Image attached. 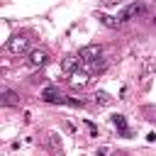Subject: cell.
<instances>
[{
  "mask_svg": "<svg viewBox=\"0 0 156 156\" xmlns=\"http://www.w3.org/2000/svg\"><path fill=\"white\" fill-rule=\"evenodd\" d=\"M51 146H54V149H61V139H58V136H56V134H54V136H51Z\"/></svg>",
  "mask_w": 156,
  "mask_h": 156,
  "instance_id": "obj_15",
  "label": "cell"
},
{
  "mask_svg": "<svg viewBox=\"0 0 156 156\" xmlns=\"http://www.w3.org/2000/svg\"><path fill=\"white\" fill-rule=\"evenodd\" d=\"M85 127H88V132H90V136H98V127L90 122V119H85Z\"/></svg>",
  "mask_w": 156,
  "mask_h": 156,
  "instance_id": "obj_14",
  "label": "cell"
},
{
  "mask_svg": "<svg viewBox=\"0 0 156 156\" xmlns=\"http://www.w3.org/2000/svg\"><path fill=\"white\" fill-rule=\"evenodd\" d=\"M7 49H10L12 54H24V51L29 49V39H27V37H12V39L7 41Z\"/></svg>",
  "mask_w": 156,
  "mask_h": 156,
  "instance_id": "obj_4",
  "label": "cell"
},
{
  "mask_svg": "<svg viewBox=\"0 0 156 156\" xmlns=\"http://www.w3.org/2000/svg\"><path fill=\"white\" fill-rule=\"evenodd\" d=\"M85 80H88V76H85V73H78V71H76V73H73V78H71V83H73V85H85Z\"/></svg>",
  "mask_w": 156,
  "mask_h": 156,
  "instance_id": "obj_12",
  "label": "cell"
},
{
  "mask_svg": "<svg viewBox=\"0 0 156 156\" xmlns=\"http://www.w3.org/2000/svg\"><path fill=\"white\" fill-rule=\"evenodd\" d=\"M85 66H88V71H90V73H100V71H105V61H102V58L85 61Z\"/></svg>",
  "mask_w": 156,
  "mask_h": 156,
  "instance_id": "obj_10",
  "label": "cell"
},
{
  "mask_svg": "<svg viewBox=\"0 0 156 156\" xmlns=\"http://www.w3.org/2000/svg\"><path fill=\"white\" fill-rule=\"evenodd\" d=\"M0 102H2V105H7V107H12V105H20V95H17L15 90H2V95H0Z\"/></svg>",
  "mask_w": 156,
  "mask_h": 156,
  "instance_id": "obj_8",
  "label": "cell"
},
{
  "mask_svg": "<svg viewBox=\"0 0 156 156\" xmlns=\"http://www.w3.org/2000/svg\"><path fill=\"white\" fill-rule=\"evenodd\" d=\"M78 56H80L83 61H95V58L102 56V46H100V44H88V46H83V49L78 51Z\"/></svg>",
  "mask_w": 156,
  "mask_h": 156,
  "instance_id": "obj_3",
  "label": "cell"
},
{
  "mask_svg": "<svg viewBox=\"0 0 156 156\" xmlns=\"http://www.w3.org/2000/svg\"><path fill=\"white\" fill-rule=\"evenodd\" d=\"M146 12V5L144 2H132V5H127L122 12H119V22H129V20H136L139 15H144Z\"/></svg>",
  "mask_w": 156,
  "mask_h": 156,
  "instance_id": "obj_1",
  "label": "cell"
},
{
  "mask_svg": "<svg viewBox=\"0 0 156 156\" xmlns=\"http://www.w3.org/2000/svg\"><path fill=\"white\" fill-rule=\"evenodd\" d=\"M154 24H156V17H154Z\"/></svg>",
  "mask_w": 156,
  "mask_h": 156,
  "instance_id": "obj_16",
  "label": "cell"
},
{
  "mask_svg": "<svg viewBox=\"0 0 156 156\" xmlns=\"http://www.w3.org/2000/svg\"><path fill=\"white\" fill-rule=\"evenodd\" d=\"M49 61V54L44 51V49H34V51H29V63L32 66H44Z\"/></svg>",
  "mask_w": 156,
  "mask_h": 156,
  "instance_id": "obj_7",
  "label": "cell"
},
{
  "mask_svg": "<svg viewBox=\"0 0 156 156\" xmlns=\"http://www.w3.org/2000/svg\"><path fill=\"white\" fill-rule=\"evenodd\" d=\"M98 20H100L105 27H110V29H117V27H119V20H117V17H110V15H98Z\"/></svg>",
  "mask_w": 156,
  "mask_h": 156,
  "instance_id": "obj_9",
  "label": "cell"
},
{
  "mask_svg": "<svg viewBox=\"0 0 156 156\" xmlns=\"http://www.w3.org/2000/svg\"><path fill=\"white\" fill-rule=\"evenodd\" d=\"M66 105H73V107H83V100H80V98H66Z\"/></svg>",
  "mask_w": 156,
  "mask_h": 156,
  "instance_id": "obj_13",
  "label": "cell"
},
{
  "mask_svg": "<svg viewBox=\"0 0 156 156\" xmlns=\"http://www.w3.org/2000/svg\"><path fill=\"white\" fill-rule=\"evenodd\" d=\"M83 66H85V61H83L80 56H66L63 63H61V68H63L66 73H76V71L83 68Z\"/></svg>",
  "mask_w": 156,
  "mask_h": 156,
  "instance_id": "obj_5",
  "label": "cell"
},
{
  "mask_svg": "<svg viewBox=\"0 0 156 156\" xmlns=\"http://www.w3.org/2000/svg\"><path fill=\"white\" fill-rule=\"evenodd\" d=\"M93 98H95V102H98V105H102V107H107V105L112 102V98H110L107 93H95Z\"/></svg>",
  "mask_w": 156,
  "mask_h": 156,
  "instance_id": "obj_11",
  "label": "cell"
},
{
  "mask_svg": "<svg viewBox=\"0 0 156 156\" xmlns=\"http://www.w3.org/2000/svg\"><path fill=\"white\" fill-rule=\"evenodd\" d=\"M41 100H44V102H51V105H66V98H63L61 90L54 88V85H49V88L41 90Z\"/></svg>",
  "mask_w": 156,
  "mask_h": 156,
  "instance_id": "obj_2",
  "label": "cell"
},
{
  "mask_svg": "<svg viewBox=\"0 0 156 156\" xmlns=\"http://www.w3.org/2000/svg\"><path fill=\"white\" fill-rule=\"evenodd\" d=\"M112 124L117 127V132H119L124 139H129V136H132V132H129V127H127V119H124V115H112Z\"/></svg>",
  "mask_w": 156,
  "mask_h": 156,
  "instance_id": "obj_6",
  "label": "cell"
}]
</instances>
